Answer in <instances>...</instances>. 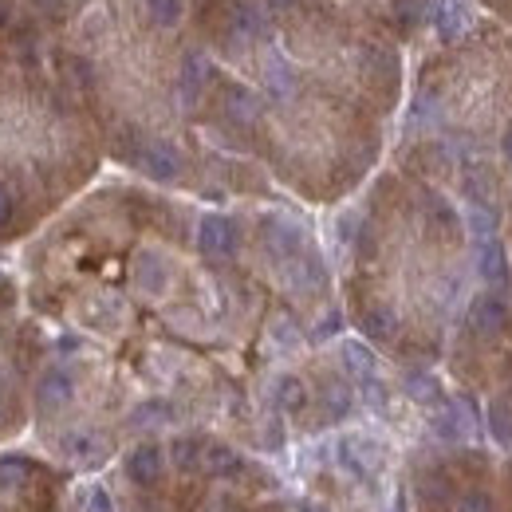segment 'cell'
Listing matches in <instances>:
<instances>
[{"mask_svg":"<svg viewBox=\"0 0 512 512\" xmlns=\"http://www.w3.org/2000/svg\"><path fill=\"white\" fill-rule=\"evenodd\" d=\"M16 320V280L8 268H0V327Z\"/></svg>","mask_w":512,"mask_h":512,"instance_id":"cell-5","label":"cell"},{"mask_svg":"<svg viewBox=\"0 0 512 512\" xmlns=\"http://www.w3.org/2000/svg\"><path fill=\"white\" fill-rule=\"evenodd\" d=\"M64 473L28 453H0V512H64Z\"/></svg>","mask_w":512,"mask_h":512,"instance_id":"cell-4","label":"cell"},{"mask_svg":"<svg viewBox=\"0 0 512 512\" xmlns=\"http://www.w3.org/2000/svg\"><path fill=\"white\" fill-rule=\"evenodd\" d=\"M44 363V339L32 323L0 327V446L12 442L32 418V390Z\"/></svg>","mask_w":512,"mask_h":512,"instance_id":"cell-3","label":"cell"},{"mask_svg":"<svg viewBox=\"0 0 512 512\" xmlns=\"http://www.w3.org/2000/svg\"><path fill=\"white\" fill-rule=\"evenodd\" d=\"M103 162V138L44 36L0 32V245L44 229Z\"/></svg>","mask_w":512,"mask_h":512,"instance_id":"cell-2","label":"cell"},{"mask_svg":"<svg viewBox=\"0 0 512 512\" xmlns=\"http://www.w3.org/2000/svg\"><path fill=\"white\" fill-rule=\"evenodd\" d=\"M465 225L438 190L386 174L355 229L347 300L355 327L406 363H430L461 292Z\"/></svg>","mask_w":512,"mask_h":512,"instance_id":"cell-1","label":"cell"}]
</instances>
